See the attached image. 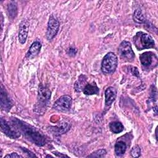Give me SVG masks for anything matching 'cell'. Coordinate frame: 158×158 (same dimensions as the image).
<instances>
[{
  "mask_svg": "<svg viewBox=\"0 0 158 158\" xmlns=\"http://www.w3.org/2000/svg\"><path fill=\"white\" fill-rule=\"evenodd\" d=\"M106 154V151L105 149H99L91 154L88 155V157H103Z\"/></svg>",
  "mask_w": 158,
  "mask_h": 158,
  "instance_id": "d6986e66",
  "label": "cell"
},
{
  "mask_svg": "<svg viewBox=\"0 0 158 158\" xmlns=\"http://www.w3.org/2000/svg\"><path fill=\"white\" fill-rule=\"evenodd\" d=\"M131 73L133 75H136V76H138L139 75V72L138 71L136 67H131Z\"/></svg>",
  "mask_w": 158,
  "mask_h": 158,
  "instance_id": "d4e9b609",
  "label": "cell"
},
{
  "mask_svg": "<svg viewBox=\"0 0 158 158\" xmlns=\"http://www.w3.org/2000/svg\"><path fill=\"white\" fill-rule=\"evenodd\" d=\"M12 122L13 125L30 142L38 146H42L46 144L47 141L46 136L33 126L17 118H12Z\"/></svg>",
  "mask_w": 158,
  "mask_h": 158,
  "instance_id": "6da1fadb",
  "label": "cell"
},
{
  "mask_svg": "<svg viewBox=\"0 0 158 158\" xmlns=\"http://www.w3.org/2000/svg\"><path fill=\"white\" fill-rule=\"evenodd\" d=\"M83 92L86 95L96 94L99 93V88L95 83L92 84H87L83 89Z\"/></svg>",
  "mask_w": 158,
  "mask_h": 158,
  "instance_id": "5bb4252c",
  "label": "cell"
},
{
  "mask_svg": "<svg viewBox=\"0 0 158 158\" xmlns=\"http://www.w3.org/2000/svg\"><path fill=\"white\" fill-rule=\"evenodd\" d=\"M139 59L141 64L146 67H150L152 63L156 65H157V56L151 51L145 52L141 54L139 56Z\"/></svg>",
  "mask_w": 158,
  "mask_h": 158,
  "instance_id": "9c48e42d",
  "label": "cell"
},
{
  "mask_svg": "<svg viewBox=\"0 0 158 158\" xmlns=\"http://www.w3.org/2000/svg\"><path fill=\"white\" fill-rule=\"evenodd\" d=\"M59 28V23L57 19L52 16H51L48 23L46 38L50 40L52 39L57 33Z\"/></svg>",
  "mask_w": 158,
  "mask_h": 158,
  "instance_id": "52a82bcc",
  "label": "cell"
},
{
  "mask_svg": "<svg viewBox=\"0 0 158 158\" xmlns=\"http://www.w3.org/2000/svg\"><path fill=\"white\" fill-rule=\"evenodd\" d=\"M118 52L120 57L125 61L131 62L135 57L131 45L128 41H123L118 48Z\"/></svg>",
  "mask_w": 158,
  "mask_h": 158,
  "instance_id": "5b68a950",
  "label": "cell"
},
{
  "mask_svg": "<svg viewBox=\"0 0 158 158\" xmlns=\"http://www.w3.org/2000/svg\"><path fill=\"white\" fill-rule=\"evenodd\" d=\"M7 10H8L9 17L11 19H14L16 16L17 11L16 2L14 1L10 2L7 7Z\"/></svg>",
  "mask_w": 158,
  "mask_h": 158,
  "instance_id": "e0dca14e",
  "label": "cell"
},
{
  "mask_svg": "<svg viewBox=\"0 0 158 158\" xmlns=\"http://www.w3.org/2000/svg\"><path fill=\"white\" fill-rule=\"evenodd\" d=\"M72 104V98L68 95L60 96L54 104L53 109L58 111H66L69 109Z\"/></svg>",
  "mask_w": 158,
  "mask_h": 158,
  "instance_id": "8992f818",
  "label": "cell"
},
{
  "mask_svg": "<svg viewBox=\"0 0 158 158\" xmlns=\"http://www.w3.org/2000/svg\"><path fill=\"white\" fill-rule=\"evenodd\" d=\"M1 131L11 139H17L20 136V132L18 131L17 130L12 128L7 122L2 118H1Z\"/></svg>",
  "mask_w": 158,
  "mask_h": 158,
  "instance_id": "ba28073f",
  "label": "cell"
},
{
  "mask_svg": "<svg viewBox=\"0 0 158 158\" xmlns=\"http://www.w3.org/2000/svg\"><path fill=\"white\" fill-rule=\"evenodd\" d=\"M29 28V22L27 20L21 22L19 26V40L21 44H24L26 41Z\"/></svg>",
  "mask_w": 158,
  "mask_h": 158,
  "instance_id": "30bf717a",
  "label": "cell"
},
{
  "mask_svg": "<svg viewBox=\"0 0 158 158\" xmlns=\"http://www.w3.org/2000/svg\"><path fill=\"white\" fill-rule=\"evenodd\" d=\"M117 96L116 89L112 87H108L105 91V104L106 106H110L115 101Z\"/></svg>",
  "mask_w": 158,
  "mask_h": 158,
  "instance_id": "7c38bea8",
  "label": "cell"
},
{
  "mask_svg": "<svg viewBox=\"0 0 158 158\" xmlns=\"http://www.w3.org/2000/svg\"><path fill=\"white\" fill-rule=\"evenodd\" d=\"M46 157H52L51 156H50V155H48Z\"/></svg>",
  "mask_w": 158,
  "mask_h": 158,
  "instance_id": "4316f807",
  "label": "cell"
},
{
  "mask_svg": "<svg viewBox=\"0 0 158 158\" xmlns=\"http://www.w3.org/2000/svg\"><path fill=\"white\" fill-rule=\"evenodd\" d=\"M41 48V43L38 41H35L30 47L28 51V52L27 54V57L28 58H33L35 57L40 52Z\"/></svg>",
  "mask_w": 158,
  "mask_h": 158,
  "instance_id": "4fadbf2b",
  "label": "cell"
},
{
  "mask_svg": "<svg viewBox=\"0 0 158 158\" xmlns=\"http://www.w3.org/2000/svg\"><path fill=\"white\" fill-rule=\"evenodd\" d=\"M1 107L4 110L8 111L12 107L10 100L8 98L6 90L4 89L2 85L1 88Z\"/></svg>",
  "mask_w": 158,
  "mask_h": 158,
  "instance_id": "8fae6325",
  "label": "cell"
},
{
  "mask_svg": "<svg viewBox=\"0 0 158 158\" xmlns=\"http://www.w3.org/2000/svg\"><path fill=\"white\" fill-rule=\"evenodd\" d=\"M115 153L117 156H121L125 154L127 149L126 144L122 141H117L115 144Z\"/></svg>",
  "mask_w": 158,
  "mask_h": 158,
  "instance_id": "9a60e30c",
  "label": "cell"
},
{
  "mask_svg": "<svg viewBox=\"0 0 158 158\" xmlns=\"http://www.w3.org/2000/svg\"><path fill=\"white\" fill-rule=\"evenodd\" d=\"M118 64V59L116 55L112 52H108L103 58L101 63V70L104 74H110L115 72Z\"/></svg>",
  "mask_w": 158,
  "mask_h": 158,
  "instance_id": "3957f363",
  "label": "cell"
},
{
  "mask_svg": "<svg viewBox=\"0 0 158 158\" xmlns=\"http://www.w3.org/2000/svg\"><path fill=\"white\" fill-rule=\"evenodd\" d=\"M22 149L23 150V151L25 153H26V154H28V156H29V157H36L35 154H34L33 153H32L31 151H29V150H28L27 149L22 148Z\"/></svg>",
  "mask_w": 158,
  "mask_h": 158,
  "instance_id": "603a6c76",
  "label": "cell"
},
{
  "mask_svg": "<svg viewBox=\"0 0 158 158\" xmlns=\"http://www.w3.org/2000/svg\"><path fill=\"white\" fill-rule=\"evenodd\" d=\"M84 76L83 75V78H81V76L78 78V80L77 81H76V83H75V89L77 91L80 92L81 91L83 86V83L85 82V79H84Z\"/></svg>",
  "mask_w": 158,
  "mask_h": 158,
  "instance_id": "ffe728a7",
  "label": "cell"
},
{
  "mask_svg": "<svg viewBox=\"0 0 158 158\" xmlns=\"http://www.w3.org/2000/svg\"><path fill=\"white\" fill-rule=\"evenodd\" d=\"M133 42L135 47L139 51L152 48L155 46V43L153 38L148 34L142 31L136 33L133 37Z\"/></svg>",
  "mask_w": 158,
  "mask_h": 158,
  "instance_id": "7a4b0ae2",
  "label": "cell"
},
{
  "mask_svg": "<svg viewBox=\"0 0 158 158\" xmlns=\"http://www.w3.org/2000/svg\"><path fill=\"white\" fill-rule=\"evenodd\" d=\"M77 52V50L73 48H70L69 49H67V54L70 56H74L76 54Z\"/></svg>",
  "mask_w": 158,
  "mask_h": 158,
  "instance_id": "7402d4cb",
  "label": "cell"
},
{
  "mask_svg": "<svg viewBox=\"0 0 158 158\" xmlns=\"http://www.w3.org/2000/svg\"><path fill=\"white\" fill-rule=\"evenodd\" d=\"M53 154H55L56 156L59 157H68V156L65 155V154H62V153H60V152H56V151L53 152Z\"/></svg>",
  "mask_w": 158,
  "mask_h": 158,
  "instance_id": "484cf974",
  "label": "cell"
},
{
  "mask_svg": "<svg viewBox=\"0 0 158 158\" xmlns=\"http://www.w3.org/2000/svg\"><path fill=\"white\" fill-rule=\"evenodd\" d=\"M38 93L36 109L38 110V113H43L49 103L51 97V91L46 86L40 84L38 87Z\"/></svg>",
  "mask_w": 158,
  "mask_h": 158,
  "instance_id": "277c9868",
  "label": "cell"
},
{
  "mask_svg": "<svg viewBox=\"0 0 158 158\" xmlns=\"http://www.w3.org/2000/svg\"><path fill=\"white\" fill-rule=\"evenodd\" d=\"M109 128L111 131L113 132L114 133H119L122 132L124 129V127L122 123L118 121L112 122L110 123Z\"/></svg>",
  "mask_w": 158,
  "mask_h": 158,
  "instance_id": "2e32d148",
  "label": "cell"
},
{
  "mask_svg": "<svg viewBox=\"0 0 158 158\" xmlns=\"http://www.w3.org/2000/svg\"><path fill=\"white\" fill-rule=\"evenodd\" d=\"M131 156L133 157H137L141 155V150L138 146H135L131 150Z\"/></svg>",
  "mask_w": 158,
  "mask_h": 158,
  "instance_id": "44dd1931",
  "label": "cell"
},
{
  "mask_svg": "<svg viewBox=\"0 0 158 158\" xmlns=\"http://www.w3.org/2000/svg\"><path fill=\"white\" fill-rule=\"evenodd\" d=\"M133 19L137 23L143 22L144 18L140 9H136L133 14Z\"/></svg>",
  "mask_w": 158,
  "mask_h": 158,
  "instance_id": "ac0fdd59",
  "label": "cell"
},
{
  "mask_svg": "<svg viewBox=\"0 0 158 158\" xmlns=\"http://www.w3.org/2000/svg\"><path fill=\"white\" fill-rule=\"evenodd\" d=\"M22 157V156H20V155H19V154H17L16 152H12V153H11V154H7L6 156H5V157Z\"/></svg>",
  "mask_w": 158,
  "mask_h": 158,
  "instance_id": "cb8c5ba5",
  "label": "cell"
}]
</instances>
